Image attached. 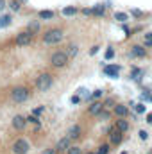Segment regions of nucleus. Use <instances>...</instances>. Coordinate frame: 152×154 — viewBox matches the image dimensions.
<instances>
[{
	"label": "nucleus",
	"mask_w": 152,
	"mask_h": 154,
	"mask_svg": "<svg viewBox=\"0 0 152 154\" xmlns=\"http://www.w3.org/2000/svg\"><path fill=\"white\" fill-rule=\"evenodd\" d=\"M63 31L61 29H50V31H47L45 34H43V41L47 43V45H56V43H59L61 39H63Z\"/></svg>",
	"instance_id": "obj_1"
},
{
	"label": "nucleus",
	"mask_w": 152,
	"mask_h": 154,
	"mask_svg": "<svg viewBox=\"0 0 152 154\" xmlns=\"http://www.w3.org/2000/svg\"><path fill=\"white\" fill-rule=\"evenodd\" d=\"M52 82H54V77L50 74H41L36 79V88H38V91H48L52 88Z\"/></svg>",
	"instance_id": "obj_2"
},
{
	"label": "nucleus",
	"mask_w": 152,
	"mask_h": 154,
	"mask_svg": "<svg viewBox=\"0 0 152 154\" xmlns=\"http://www.w3.org/2000/svg\"><path fill=\"white\" fill-rule=\"evenodd\" d=\"M11 99L14 102H25L29 99V90L25 86H16L11 90Z\"/></svg>",
	"instance_id": "obj_3"
},
{
	"label": "nucleus",
	"mask_w": 152,
	"mask_h": 154,
	"mask_svg": "<svg viewBox=\"0 0 152 154\" xmlns=\"http://www.w3.org/2000/svg\"><path fill=\"white\" fill-rule=\"evenodd\" d=\"M50 63H52V66H56V68H63V66H66V63H68V54H66V52H54L52 57H50Z\"/></svg>",
	"instance_id": "obj_4"
},
{
	"label": "nucleus",
	"mask_w": 152,
	"mask_h": 154,
	"mask_svg": "<svg viewBox=\"0 0 152 154\" xmlns=\"http://www.w3.org/2000/svg\"><path fill=\"white\" fill-rule=\"evenodd\" d=\"M29 149H31V145H29V142L23 140V138H18V140L13 143V152L14 154H27Z\"/></svg>",
	"instance_id": "obj_5"
},
{
	"label": "nucleus",
	"mask_w": 152,
	"mask_h": 154,
	"mask_svg": "<svg viewBox=\"0 0 152 154\" xmlns=\"http://www.w3.org/2000/svg\"><path fill=\"white\" fill-rule=\"evenodd\" d=\"M31 41H32L31 31H23V32L16 34V45H20V47H27V45H31Z\"/></svg>",
	"instance_id": "obj_6"
},
{
	"label": "nucleus",
	"mask_w": 152,
	"mask_h": 154,
	"mask_svg": "<svg viewBox=\"0 0 152 154\" xmlns=\"http://www.w3.org/2000/svg\"><path fill=\"white\" fill-rule=\"evenodd\" d=\"M118 72H120V66H116V65H106L104 66V74L108 77H118Z\"/></svg>",
	"instance_id": "obj_7"
},
{
	"label": "nucleus",
	"mask_w": 152,
	"mask_h": 154,
	"mask_svg": "<svg viewBox=\"0 0 152 154\" xmlns=\"http://www.w3.org/2000/svg\"><path fill=\"white\" fill-rule=\"evenodd\" d=\"M25 124H27V120H25L22 115H16L14 118H13V127L18 129V131H22V129L25 127Z\"/></svg>",
	"instance_id": "obj_8"
},
{
	"label": "nucleus",
	"mask_w": 152,
	"mask_h": 154,
	"mask_svg": "<svg viewBox=\"0 0 152 154\" xmlns=\"http://www.w3.org/2000/svg\"><path fill=\"white\" fill-rule=\"evenodd\" d=\"M113 108H114V115L120 116V118L127 116V113H129V108H127V106H123V104H116V106H113Z\"/></svg>",
	"instance_id": "obj_9"
},
{
	"label": "nucleus",
	"mask_w": 152,
	"mask_h": 154,
	"mask_svg": "<svg viewBox=\"0 0 152 154\" xmlns=\"http://www.w3.org/2000/svg\"><path fill=\"white\" fill-rule=\"evenodd\" d=\"M131 54H132L134 57H145V48L140 47V45H134V47L131 48Z\"/></svg>",
	"instance_id": "obj_10"
},
{
	"label": "nucleus",
	"mask_w": 152,
	"mask_h": 154,
	"mask_svg": "<svg viewBox=\"0 0 152 154\" xmlns=\"http://www.w3.org/2000/svg\"><path fill=\"white\" fill-rule=\"evenodd\" d=\"M91 14H95V16H104V14H106V5L97 4V5L91 9Z\"/></svg>",
	"instance_id": "obj_11"
},
{
	"label": "nucleus",
	"mask_w": 152,
	"mask_h": 154,
	"mask_svg": "<svg viewBox=\"0 0 152 154\" xmlns=\"http://www.w3.org/2000/svg\"><path fill=\"white\" fill-rule=\"evenodd\" d=\"M104 108V104L102 102H93L91 106H90V109H88V113L90 115H99V111Z\"/></svg>",
	"instance_id": "obj_12"
},
{
	"label": "nucleus",
	"mask_w": 152,
	"mask_h": 154,
	"mask_svg": "<svg viewBox=\"0 0 152 154\" xmlns=\"http://www.w3.org/2000/svg\"><path fill=\"white\" fill-rule=\"evenodd\" d=\"M70 147V138L66 136V138H61L59 142H57V145H56V149H59V151H66Z\"/></svg>",
	"instance_id": "obj_13"
},
{
	"label": "nucleus",
	"mask_w": 152,
	"mask_h": 154,
	"mask_svg": "<svg viewBox=\"0 0 152 154\" xmlns=\"http://www.w3.org/2000/svg\"><path fill=\"white\" fill-rule=\"evenodd\" d=\"M81 136V127L79 125H74V127H70V131H68V138L70 140H75Z\"/></svg>",
	"instance_id": "obj_14"
},
{
	"label": "nucleus",
	"mask_w": 152,
	"mask_h": 154,
	"mask_svg": "<svg viewBox=\"0 0 152 154\" xmlns=\"http://www.w3.org/2000/svg\"><path fill=\"white\" fill-rule=\"evenodd\" d=\"M122 138H123V136H122V131H118V129H116V131H111V143L118 145V143L122 142Z\"/></svg>",
	"instance_id": "obj_15"
},
{
	"label": "nucleus",
	"mask_w": 152,
	"mask_h": 154,
	"mask_svg": "<svg viewBox=\"0 0 152 154\" xmlns=\"http://www.w3.org/2000/svg\"><path fill=\"white\" fill-rule=\"evenodd\" d=\"M116 129H118V131H122V133H125V131L129 129L127 120H116Z\"/></svg>",
	"instance_id": "obj_16"
},
{
	"label": "nucleus",
	"mask_w": 152,
	"mask_h": 154,
	"mask_svg": "<svg viewBox=\"0 0 152 154\" xmlns=\"http://www.w3.org/2000/svg\"><path fill=\"white\" fill-rule=\"evenodd\" d=\"M75 13H77V9H75V7H72V5L63 9V14H65V16H74Z\"/></svg>",
	"instance_id": "obj_17"
},
{
	"label": "nucleus",
	"mask_w": 152,
	"mask_h": 154,
	"mask_svg": "<svg viewBox=\"0 0 152 154\" xmlns=\"http://www.w3.org/2000/svg\"><path fill=\"white\" fill-rule=\"evenodd\" d=\"M99 118H100V120H108V118H109V111H108V109H106V108H102V109H100V111H99Z\"/></svg>",
	"instance_id": "obj_18"
},
{
	"label": "nucleus",
	"mask_w": 152,
	"mask_h": 154,
	"mask_svg": "<svg viewBox=\"0 0 152 154\" xmlns=\"http://www.w3.org/2000/svg\"><path fill=\"white\" fill-rule=\"evenodd\" d=\"M27 31H31L32 34H34V32H38V31H39V23H38V22H31V23H29V29H27Z\"/></svg>",
	"instance_id": "obj_19"
},
{
	"label": "nucleus",
	"mask_w": 152,
	"mask_h": 154,
	"mask_svg": "<svg viewBox=\"0 0 152 154\" xmlns=\"http://www.w3.org/2000/svg\"><path fill=\"white\" fill-rule=\"evenodd\" d=\"M9 23H11V16H7V14H5V16H2V18H0V27H7Z\"/></svg>",
	"instance_id": "obj_20"
},
{
	"label": "nucleus",
	"mask_w": 152,
	"mask_h": 154,
	"mask_svg": "<svg viewBox=\"0 0 152 154\" xmlns=\"http://www.w3.org/2000/svg\"><path fill=\"white\" fill-rule=\"evenodd\" d=\"M66 154H82V151H81V147H68L66 149Z\"/></svg>",
	"instance_id": "obj_21"
},
{
	"label": "nucleus",
	"mask_w": 152,
	"mask_h": 154,
	"mask_svg": "<svg viewBox=\"0 0 152 154\" xmlns=\"http://www.w3.org/2000/svg\"><path fill=\"white\" fill-rule=\"evenodd\" d=\"M52 16H54L52 11H39V18H43V20L45 18H52Z\"/></svg>",
	"instance_id": "obj_22"
},
{
	"label": "nucleus",
	"mask_w": 152,
	"mask_h": 154,
	"mask_svg": "<svg viewBox=\"0 0 152 154\" xmlns=\"http://www.w3.org/2000/svg\"><path fill=\"white\" fill-rule=\"evenodd\" d=\"M114 20H118V22H125V20H127V14H125V13H116V14H114Z\"/></svg>",
	"instance_id": "obj_23"
},
{
	"label": "nucleus",
	"mask_w": 152,
	"mask_h": 154,
	"mask_svg": "<svg viewBox=\"0 0 152 154\" xmlns=\"http://www.w3.org/2000/svg\"><path fill=\"white\" fill-rule=\"evenodd\" d=\"M109 152V145H108V143H104V145H100V147H99V152L97 154H108Z\"/></svg>",
	"instance_id": "obj_24"
},
{
	"label": "nucleus",
	"mask_w": 152,
	"mask_h": 154,
	"mask_svg": "<svg viewBox=\"0 0 152 154\" xmlns=\"http://www.w3.org/2000/svg\"><path fill=\"white\" fill-rule=\"evenodd\" d=\"M77 52H79V48H77L75 45H70L68 47V56H77Z\"/></svg>",
	"instance_id": "obj_25"
},
{
	"label": "nucleus",
	"mask_w": 152,
	"mask_h": 154,
	"mask_svg": "<svg viewBox=\"0 0 152 154\" xmlns=\"http://www.w3.org/2000/svg\"><path fill=\"white\" fill-rule=\"evenodd\" d=\"M9 5H11V9H13V11H18V9H20V2H18V0H13Z\"/></svg>",
	"instance_id": "obj_26"
},
{
	"label": "nucleus",
	"mask_w": 152,
	"mask_h": 154,
	"mask_svg": "<svg viewBox=\"0 0 152 154\" xmlns=\"http://www.w3.org/2000/svg\"><path fill=\"white\" fill-rule=\"evenodd\" d=\"M114 57V50L113 48H108V50H106V59H113Z\"/></svg>",
	"instance_id": "obj_27"
},
{
	"label": "nucleus",
	"mask_w": 152,
	"mask_h": 154,
	"mask_svg": "<svg viewBox=\"0 0 152 154\" xmlns=\"http://www.w3.org/2000/svg\"><path fill=\"white\" fill-rule=\"evenodd\" d=\"M113 106H114V100H113V99H108V100L104 102V108H113Z\"/></svg>",
	"instance_id": "obj_28"
},
{
	"label": "nucleus",
	"mask_w": 152,
	"mask_h": 154,
	"mask_svg": "<svg viewBox=\"0 0 152 154\" xmlns=\"http://www.w3.org/2000/svg\"><path fill=\"white\" fill-rule=\"evenodd\" d=\"M141 74H143V72H141V70H138V68H134V70H132V77H134V79H140Z\"/></svg>",
	"instance_id": "obj_29"
},
{
	"label": "nucleus",
	"mask_w": 152,
	"mask_h": 154,
	"mask_svg": "<svg viewBox=\"0 0 152 154\" xmlns=\"http://www.w3.org/2000/svg\"><path fill=\"white\" fill-rule=\"evenodd\" d=\"M136 113H145V106L143 104H136Z\"/></svg>",
	"instance_id": "obj_30"
},
{
	"label": "nucleus",
	"mask_w": 152,
	"mask_h": 154,
	"mask_svg": "<svg viewBox=\"0 0 152 154\" xmlns=\"http://www.w3.org/2000/svg\"><path fill=\"white\" fill-rule=\"evenodd\" d=\"M27 122H32V124H36V125H39V120L36 118V116H29V118H25Z\"/></svg>",
	"instance_id": "obj_31"
},
{
	"label": "nucleus",
	"mask_w": 152,
	"mask_h": 154,
	"mask_svg": "<svg viewBox=\"0 0 152 154\" xmlns=\"http://www.w3.org/2000/svg\"><path fill=\"white\" fill-rule=\"evenodd\" d=\"M140 138H141V140H147V138H149V133L141 129V131H140Z\"/></svg>",
	"instance_id": "obj_32"
},
{
	"label": "nucleus",
	"mask_w": 152,
	"mask_h": 154,
	"mask_svg": "<svg viewBox=\"0 0 152 154\" xmlns=\"http://www.w3.org/2000/svg\"><path fill=\"white\" fill-rule=\"evenodd\" d=\"M99 97H102V90H95V93H93V99H99Z\"/></svg>",
	"instance_id": "obj_33"
},
{
	"label": "nucleus",
	"mask_w": 152,
	"mask_h": 154,
	"mask_svg": "<svg viewBox=\"0 0 152 154\" xmlns=\"http://www.w3.org/2000/svg\"><path fill=\"white\" fill-rule=\"evenodd\" d=\"M43 111H45V108H36V109H34V115H39V113H43Z\"/></svg>",
	"instance_id": "obj_34"
},
{
	"label": "nucleus",
	"mask_w": 152,
	"mask_h": 154,
	"mask_svg": "<svg viewBox=\"0 0 152 154\" xmlns=\"http://www.w3.org/2000/svg\"><path fill=\"white\" fill-rule=\"evenodd\" d=\"M132 14H134V16H141V11H138V9H132Z\"/></svg>",
	"instance_id": "obj_35"
},
{
	"label": "nucleus",
	"mask_w": 152,
	"mask_h": 154,
	"mask_svg": "<svg viewBox=\"0 0 152 154\" xmlns=\"http://www.w3.org/2000/svg\"><path fill=\"white\" fill-rule=\"evenodd\" d=\"M43 154H56V149H47Z\"/></svg>",
	"instance_id": "obj_36"
},
{
	"label": "nucleus",
	"mask_w": 152,
	"mask_h": 154,
	"mask_svg": "<svg viewBox=\"0 0 152 154\" xmlns=\"http://www.w3.org/2000/svg\"><path fill=\"white\" fill-rule=\"evenodd\" d=\"M72 102H74V104H77V102H79V95H75V97H72Z\"/></svg>",
	"instance_id": "obj_37"
},
{
	"label": "nucleus",
	"mask_w": 152,
	"mask_h": 154,
	"mask_svg": "<svg viewBox=\"0 0 152 154\" xmlns=\"http://www.w3.org/2000/svg\"><path fill=\"white\" fill-rule=\"evenodd\" d=\"M147 122H149V124H152V113H149V115H147Z\"/></svg>",
	"instance_id": "obj_38"
},
{
	"label": "nucleus",
	"mask_w": 152,
	"mask_h": 154,
	"mask_svg": "<svg viewBox=\"0 0 152 154\" xmlns=\"http://www.w3.org/2000/svg\"><path fill=\"white\" fill-rule=\"evenodd\" d=\"M145 45L147 47H152V39H145Z\"/></svg>",
	"instance_id": "obj_39"
},
{
	"label": "nucleus",
	"mask_w": 152,
	"mask_h": 154,
	"mask_svg": "<svg viewBox=\"0 0 152 154\" xmlns=\"http://www.w3.org/2000/svg\"><path fill=\"white\" fill-rule=\"evenodd\" d=\"M5 7V0H0V9H4Z\"/></svg>",
	"instance_id": "obj_40"
},
{
	"label": "nucleus",
	"mask_w": 152,
	"mask_h": 154,
	"mask_svg": "<svg viewBox=\"0 0 152 154\" xmlns=\"http://www.w3.org/2000/svg\"><path fill=\"white\" fill-rule=\"evenodd\" d=\"M145 39H152V32H149V34H145Z\"/></svg>",
	"instance_id": "obj_41"
},
{
	"label": "nucleus",
	"mask_w": 152,
	"mask_h": 154,
	"mask_svg": "<svg viewBox=\"0 0 152 154\" xmlns=\"http://www.w3.org/2000/svg\"><path fill=\"white\" fill-rule=\"evenodd\" d=\"M122 154H127V152H122Z\"/></svg>",
	"instance_id": "obj_42"
},
{
	"label": "nucleus",
	"mask_w": 152,
	"mask_h": 154,
	"mask_svg": "<svg viewBox=\"0 0 152 154\" xmlns=\"http://www.w3.org/2000/svg\"><path fill=\"white\" fill-rule=\"evenodd\" d=\"M90 154H95V152H90Z\"/></svg>",
	"instance_id": "obj_43"
},
{
	"label": "nucleus",
	"mask_w": 152,
	"mask_h": 154,
	"mask_svg": "<svg viewBox=\"0 0 152 154\" xmlns=\"http://www.w3.org/2000/svg\"><path fill=\"white\" fill-rule=\"evenodd\" d=\"M22 2H25V0H22Z\"/></svg>",
	"instance_id": "obj_44"
}]
</instances>
